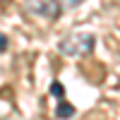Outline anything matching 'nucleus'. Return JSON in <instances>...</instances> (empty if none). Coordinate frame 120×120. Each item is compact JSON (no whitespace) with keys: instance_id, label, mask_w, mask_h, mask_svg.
Masks as SVG:
<instances>
[{"instance_id":"f03ea898","label":"nucleus","mask_w":120,"mask_h":120,"mask_svg":"<svg viewBox=\"0 0 120 120\" xmlns=\"http://www.w3.org/2000/svg\"><path fill=\"white\" fill-rule=\"evenodd\" d=\"M24 7L36 17L43 19H58L60 17V3L58 0H24Z\"/></svg>"},{"instance_id":"39448f33","label":"nucleus","mask_w":120,"mask_h":120,"mask_svg":"<svg viewBox=\"0 0 120 120\" xmlns=\"http://www.w3.org/2000/svg\"><path fill=\"white\" fill-rule=\"evenodd\" d=\"M5 48H7V38L0 34V51H5Z\"/></svg>"},{"instance_id":"f257e3e1","label":"nucleus","mask_w":120,"mask_h":120,"mask_svg":"<svg viewBox=\"0 0 120 120\" xmlns=\"http://www.w3.org/2000/svg\"><path fill=\"white\" fill-rule=\"evenodd\" d=\"M94 36L91 34H84V31H75V34H67L63 41L58 43V51L63 55H72V58H84L94 51Z\"/></svg>"},{"instance_id":"20e7f679","label":"nucleus","mask_w":120,"mask_h":120,"mask_svg":"<svg viewBox=\"0 0 120 120\" xmlns=\"http://www.w3.org/2000/svg\"><path fill=\"white\" fill-rule=\"evenodd\" d=\"M51 94H53L55 98H60V101H63V96H65V86L60 84V82H53V84H51Z\"/></svg>"},{"instance_id":"7ed1b4c3","label":"nucleus","mask_w":120,"mask_h":120,"mask_svg":"<svg viewBox=\"0 0 120 120\" xmlns=\"http://www.w3.org/2000/svg\"><path fill=\"white\" fill-rule=\"evenodd\" d=\"M55 115H58L60 120H70V118L75 115V106H72V103L60 101V103H58V108H55Z\"/></svg>"}]
</instances>
